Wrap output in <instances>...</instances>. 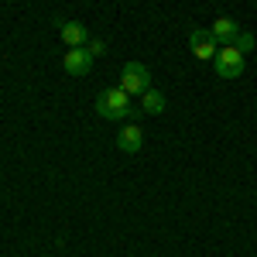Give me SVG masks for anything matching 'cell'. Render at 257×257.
I'll return each mask as SVG.
<instances>
[{"label":"cell","instance_id":"cell-1","mask_svg":"<svg viewBox=\"0 0 257 257\" xmlns=\"http://www.w3.org/2000/svg\"><path fill=\"white\" fill-rule=\"evenodd\" d=\"M96 113L103 120H123L131 117V93H123L120 86H110L96 96Z\"/></svg>","mask_w":257,"mask_h":257},{"label":"cell","instance_id":"cell-2","mask_svg":"<svg viewBox=\"0 0 257 257\" xmlns=\"http://www.w3.org/2000/svg\"><path fill=\"white\" fill-rule=\"evenodd\" d=\"M120 89L131 93V96L148 93V89H151V72H148V65H141V62H127L123 72H120Z\"/></svg>","mask_w":257,"mask_h":257},{"label":"cell","instance_id":"cell-3","mask_svg":"<svg viewBox=\"0 0 257 257\" xmlns=\"http://www.w3.org/2000/svg\"><path fill=\"white\" fill-rule=\"evenodd\" d=\"M213 69H216L219 79H237L243 72V52L233 48V45H219L216 59H213Z\"/></svg>","mask_w":257,"mask_h":257},{"label":"cell","instance_id":"cell-4","mask_svg":"<svg viewBox=\"0 0 257 257\" xmlns=\"http://www.w3.org/2000/svg\"><path fill=\"white\" fill-rule=\"evenodd\" d=\"M189 48H192V55L196 59H216V52H219V41L213 31H202V28H192L189 31Z\"/></svg>","mask_w":257,"mask_h":257},{"label":"cell","instance_id":"cell-5","mask_svg":"<svg viewBox=\"0 0 257 257\" xmlns=\"http://www.w3.org/2000/svg\"><path fill=\"white\" fill-rule=\"evenodd\" d=\"M62 65H65V72H72V76H86V72L93 69V55H89L86 48H69V52L62 55Z\"/></svg>","mask_w":257,"mask_h":257},{"label":"cell","instance_id":"cell-6","mask_svg":"<svg viewBox=\"0 0 257 257\" xmlns=\"http://www.w3.org/2000/svg\"><path fill=\"white\" fill-rule=\"evenodd\" d=\"M141 144H144V131H141L138 123H127V127L117 134V148H120V151H127V155H138Z\"/></svg>","mask_w":257,"mask_h":257},{"label":"cell","instance_id":"cell-7","mask_svg":"<svg viewBox=\"0 0 257 257\" xmlns=\"http://www.w3.org/2000/svg\"><path fill=\"white\" fill-rule=\"evenodd\" d=\"M59 38L69 45V48H76V45H86L89 35H86V28H82L79 21H62L59 18Z\"/></svg>","mask_w":257,"mask_h":257},{"label":"cell","instance_id":"cell-8","mask_svg":"<svg viewBox=\"0 0 257 257\" xmlns=\"http://www.w3.org/2000/svg\"><path fill=\"white\" fill-rule=\"evenodd\" d=\"M209 31L216 35V41H219V45H230V41H233V38L240 35V28H237V21H233V18H216Z\"/></svg>","mask_w":257,"mask_h":257},{"label":"cell","instance_id":"cell-9","mask_svg":"<svg viewBox=\"0 0 257 257\" xmlns=\"http://www.w3.org/2000/svg\"><path fill=\"white\" fill-rule=\"evenodd\" d=\"M165 93H158V89H148V93H141V110L144 113H165Z\"/></svg>","mask_w":257,"mask_h":257},{"label":"cell","instance_id":"cell-10","mask_svg":"<svg viewBox=\"0 0 257 257\" xmlns=\"http://www.w3.org/2000/svg\"><path fill=\"white\" fill-rule=\"evenodd\" d=\"M230 45H233V48H240V52H247V48H254V35H250V31H240Z\"/></svg>","mask_w":257,"mask_h":257},{"label":"cell","instance_id":"cell-11","mask_svg":"<svg viewBox=\"0 0 257 257\" xmlns=\"http://www.w3.org/2000/svg\"><path fill=\"white\" fill-rule=\"evenodd\" d=\"M86 52H89V55L96 59V55H103V52H106V41H99V38H89V41H86Z\"/></svg>","mask_w":257,"mask_h":257}]
</instances>
